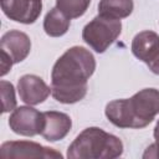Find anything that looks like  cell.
Listing matches in <instances>:
<instances>
[{
	"label": "cell",
	"instance_id": "obj_1",
	"mask_svg": "<svg viewBox=\"0 0 159 159\" xmlns=\"http://www.w3.org/2000/svg\"><path fill=\"white\" fill-rule=\"evenodd\" d=\"M96 70L93 55L81 46L68 48L53 65L51 72V94L63 104L84 98L87 81Z\"/></svg>",
	"mask_w": 159,
	"mask_h": 159
},
{
	"label": "cell",
	"instance_id": "obj_2",
	"mask_svg": "<svg viewBox=\"0 0 159 159\" xmlns=\"http://www.w3.org/2000/svg\"><path fill=\"white\" fill-rule=\"evenodd\" d=\"M123 153L122 140L98 127L81 132L67 149L70 159H114Z\"/></svg>",
	"mask_w": 159,
	"mask_h": 159
},
{
	"label": "cell",
	"instance_id": "obj_3",
	"mask_svg": "<svg viewBox=\"0 0 159 159\" xmlns=\"http://www.w3.org/2000/svg\"><path fill=\"white\" fill-rule=\"evenodd\" d=\"M122 22L119 19H112L103 15L92 19L82 31L83 41L96 52H104L120 35Z\"/></svg>",
	"mask_w": 159,
	"mask_h": 159
},
{
	"label": "cell",
	"instance_id": "obj_4",
	"mask_svg": "<svg viewBox=\"0 0 159 159\" xmlns=\"http://www.w3.org/2000/svg\"><path fill=\"white\" fill-rule=\"evenodd\" d=\"M0 158L1 159H29V158L61 159L62 154L53 148L43 147L35 142L11 140L1 144Z\"/></svg>",
	"mask_w": 159,
	"mask_h": 159
},
{
	"label": "cell",
	"instance_id": "obj_5",
	"mask_svg": "<svg viewBox=\"0 0 159 159\" xmlns=\"http://www.w3.org/2000/svg\"><path fill=\"white\" fill-rule=\"evenodd\" d=\"M43 124V113L26 106L15 108L9 118L10 129L14 133L24 137H34L41 134Z\"/></svg>",
	"mask_w": 159,
	"mask_h": 159
},
{
	"label": "cell",
	"instance_id": "obj_6",
	"mask_svg": "<svg viewBox=\"0 0 159 159\" xmlns=\"http://www.w3.org/2000/svg\"><path fill=\"white\" fill-rule=\"evenodd\" d=\"M133 55L148 65L149 70L159 75V35L145 30L137 34L132 41Z\"/></svg>",
	"mask_w": 159,
	"mask_h": 159
},
{
	"label": "cell",
	"instance_id": "obj_7",
	"mask_svg": "<svg viewBox=\"0 0 159 159\" xmlns=\"http://www.w3.org/2000/svg\"><path fill=\"white\" fill-rule=\"evenodd\" d=\"M129 103L140 128H144L159 114V89L144 88L133 94Z\"/></svg>",
	"mask_w": 159,
	"mask_h": 159
},
{
	"label": "cell",
	"instance_id": "obj_8",
	"mask_svg": "<svg viewBox=\"0 0 159 159\" xmlns=\"http://www.w3.org/2000/svg\"><path fill=\"white\" fill-rule=\"evenodd\" d=\"M2 12L12 21L34 24L42 10L41 0H1Z\"/></svg>",
	"mask_w": 159,
	"mask_h": 159
},
{
	"label": "cell",
	"instance_id": "obj_9",
	"mask_svg": "<svg viewBox=\"0 0 159 159\" xmlns=\"http://www.w3.org/2000/svg\"><path fill=\"white\" fill-rule=\"evenodd\" d=\"M17 92L22 102L29 106H36L47 99L51 93V87L36 75H24L17 82Z\"/></svg>",
	"mask_w": 159,
	"mask_h": 159
},
{
	"label": "cell",
	"instance_id": "obj_10",
	"mask_svg": "<svg viewBox=\"0 0 159 159\" xmlns=\"http://www.w3.org/2000/svg\"><path fill=\"white\" fill-rule=\"evenodd\" d=\"M31 50L30 37L19 30H10L2 35L0 41V51H4L14 63L24 61Z\"/></svg>",
	"mask_w": 159,
	"mask_h": 159
},
{
	"label": "cell",
	"instance_id": "obj_11",
	"mask_svg": "<svg viewBox=\"0 0 159 159\" xmlns=\"http://www.w3.org/2000/svg\"><path fill=\"white\" fill-rule=\"evenodd\" d=\"M45 124L41 135L48 142H57L63 139L72 127V120L70 116L57 111L43 112Z\"/></svg>",
	"mask_w": 159,
	"mask_h": 159
},
{
	"label": "cell",
	"instance_id": "obj_12",
	"mask_svg": "<svg viewBox=\"0 0 159 159\" xmlns=\"http://www.w3.org/2000/svg\"><path fill=\"white\" fill-rule=\"evenodd\" d=\"M106 117L118 128H134L139 129L140 125L133 113V109L127 99H114L106 106Z\"/></svg>",
	"mask_w": 159,
	"mask_h": 159
},
{
	"label": "cell",
	"instance_id": "obj_13",
	"mask_svg": "<svg viewBox=\"0 0 159 159\" xmlns=\"http://www.w3.org/2000/svg\"><path fill=\"white\" fill-rule=\"evenodd\" d=\"M70 29V17L57 7L51 9L43 20V30L51 37H60Z\"/></svg>",
	"mask_w": 159,
	"mask_h": 159
},
{
	"label": "cell",
	"instance_id": "obj_14",
	"mask_svg": "<svg viewBox=\"0 0 159 159\" xmlns=\"http://www.w3.org/2000/svg\"><path fill=\"white\" fill-rule=\"evenodd\" d=\"M133 7V0H101L98 14L112 19H124L132 14Z\"/></svg>",
	"mask_w": 159,
	"mask_h": 159
},
{
	"label": "cell",
	"instance_id": "obj_15",
	"mask_svg": "<svg viewBox=\"0 0 159 159\" xmlns=\"http://www.w3.org/2000/svg\"><path fill=\"white\" fill-rule=\"evenodd\" d=\"M89 4L91 0H56V7L70 19L82 16L87 11Z\"/></svg>",
	"mask_w": 159,
	"mask_h": 159
},
{
	"label": "cell",
	"instance_id": "obj_16",
	"mask_svg": "<svg viewBox=\"0 0 159 159\" xmlns=\"http://www.w3.org/2000/svg\"><path fill=\"white\" fill-rule=\"evenodd\" d=\"M0 91H1V99H2V113L14 111L16 108V98H15V88L12 83L7 81L0 82Z\"/></svg>",
	"mask_w": 159,
	"mask_h": 159
},
{
	"label": "cell",
	"instance_id": "obj_17",
	"mask_svg": "<svg viewBox=\"0 0 159 159\" xmlns=\"http://www.w3.org/2000/svg\"><path fill=\"white\" fill-rule=\"evenodd\" d=\"M0 55H1V62H0L1 71H0V75H1V76H5V75L11 70V66L14 65V62H12V60H11L4 51H0Z\"/></svg>",
	"mask_w": 159,
	"mask_h": 159
},
{
	"label": "cell",
	"instance_id": "obj_18",
	"mask_svg": "<svg viewBox=\"0 0 159 159\" xmlns=\"http://www.w3.org/2000/svg\"><path fill=\"white\" fill-rule=\"evenodd\" d=\"M143 158L144 159H159V143L154 142L153 144H150L145 149Z\"/></svg>",
	"mask_w": 159,
	"mask_h": 159
},
{
	"label": "cell",
	"instance_id": "obj_19",
	"mask_svg": "<svg viewBox=\"0 0 159 159\" xmlns=\"http://www.w3.org/2000/svg\"><path fill=\"white\" fill-rule=\"evenodd\" d=\"M154 139H155V142L157 143H159V120L157 122V124H155V128H154Z\"/></svg>",
	"mask_w": 159,
	"mask_h": 159
}]
</instances>
